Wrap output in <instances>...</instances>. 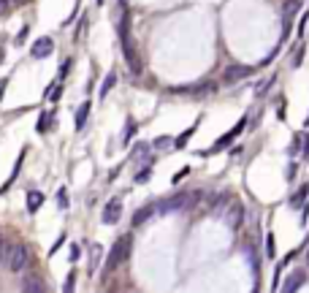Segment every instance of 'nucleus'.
<instances>
[{
	"label": "nucleus",
	"instance_id": "nucleus-19",
	"mask_svg": "<svg viewBox=\"0 0 309 293\" xmlns=\"http://www.w3.org/2000/svg\"><path fill=\"white\" fill-rule=\"evenodd\" d=\"M152 146H158V150H171V146H174V138L160 136V138H154V144H152Z\"/></svg>",
	"mask_w": 309,
	"mask_h": 293
},
{
	"label": "nucleus",
	"instance_id": "nucleus-7",
	"mask_svg": "<svg viewBox=\"0 0 309 293\" xmlns=\"http://www.w3.org/2000/svg\"><path fill=\"white\" fill-rule=\"evenodd\" d=\"M119 215H122V201H119V198H111V201L106 204V209H103V223L106 225L119 223Z\"/></svg>",
	"mask_w": 309,
	"mask_h": 293
},
{
	"label": "nucleus",
	"instance_id": "nucleus-14",
	"mask_svg": "<svg viewBox=\"0 0 309 293\" xmlns=\"http://www.w3.org/2000/svg\"><path fill=\"white\" fill-rule=\"evenodd\" d=\"M154 215V204H149V206H144V209H138L136 215H133V225H141V223H146Z\"/></svg>",
	"mask_w": 309,
	"mask_h": 293
},
{
	"label": "nucleus",
	"instance_id": "nucleus-25",
	"mask_svg": "<svg viewBox=\"0 0 309 293\" xmlns=\"http://www.w3.org/2000/svg\"><path fill=\"white\" fill-rule=\"evenodd\" d=\"M133 133H136V122H133V119H127V128H125V141H130V138H133Z\"/></svg>",
	"mask_w": 309,
	"mask_h": 293
},
{
	"label": "nucleus",
	"instance_id": "nucleus-11",
	"mask_svg": "<svg viewBox=\"0 0 309 293\" xmlns=\"http://www.w3.org/2000/svg\"><path fill=\"white\" fill-rule=\"evenodd\" d=\"M90 101H84L82 106H79V111H76V117H73V122H76V130H82L84 128V122H87V117H90Z\"/></svg>",
	"mask_w": 309,
	"mask_h": 293
},
{
	"label": "nucleus",
	"instance_id": "nucleus-10",
	"mask_svg": "<svg viewBox=\"0 0 309 293\" xmlns=\"http://www.w3.org/2000/svg\"><path fill=\"white\" fill-rule=\"evenodd\" d=\"M304 279H306V271H304V269H293L290 274H287V282L282 285V290H285V293H293V290H298L301 285H304Z\"/></svg>",
	"mask_w": 309,
	"mask_h": 293
},
{
	"label": "nucleus",
	"instance_id": "nucleus-27",
	"mask_svg": "<svg viewBox=\"0 0 309 293\" xmlns=\"http://www.w3.org/2000/svg\"><path fill=\"white\" fill-rule=\"evenodd\" d=\"M79 252H82V250H79V244H71V261H76Z\"/></svg>",
	"mask_w": 309,
	"mask_h": 293
},
{
	"label": "nucleus",
	"instance_id": "nucleus-32",
	"mask_svg": "<svg viewBox=\"0 0 309 293\" xmlns=\"http://www.w3.org/2000/svg\"><path fill=\"white\" fill-rule=\"evenodd\" d=\"M306 263H309V252H306Z\"/></svg>",
	"mask_w": 309,
	"mask_h": 293
},
{
	"label": "nucleus",
	"instance_id": "nucleus-31",
	"mask_svg": "<svg viewBox=\"0 0 309 293\" xmlns=\"http://www.w3.org/2000/svg\"><path fill=\"white\" fill-rule=\"evenodd\" d=\"M9 11V0H0V14H6Z\"/></svg>",
	"mask_w": 309,
	"mask_h": 293
},
{
	"label": "nucleus",
	"instance_id": "nucleus-1",
	"mask_svg": "<svg viewBox=\"0 0 309 293\" xmlns=\"http://www.w3.org/2000/svg\"><path fill=\"white\" fill-rule=\"evenodd\" d=\"M201 198V190H193V193H177V196L166 198V201L154 204V212L160 215H174V212H185V209H193Z\"/></svg>",
	"mask_w": 309,
	"mask_h": 293
},
{
	"label": "nucleus",
	"instance_id": "nucleus-2",
	"mask_svg": "<svg viewBox=\"0 0 309 293\" xmlns=\"http://www.w3.org/2000/svg\"><path fill=\"white\" fill-rule=\"evenodd\" d=\"M119 33H122V52L127 57V65H130L133 73H141V68H144V63H141V57L136 55V46H133V38H130V22H127V14L122 19V28H119Z\"/></svg>",
	"mask_w": 309,
	"mask_h": 293
},
{
	"label": "nucleus",
	"instance_id": "nucleus-28",
	"mask_svg": "<svg viewBox=\"0 0 309 293\" xmlns=\"http://www.w3.org/2000/svg\"><path fill=\"white\" fill-rule=\"evenodd\" d=\"M6 247H9V244H6V239L0 236V261H3V255H6Z\"/></svg>",
	"mask_w": 309,
	"mask_h": 293
},
{
	"label": "nucleus",
	"instance_id": "nucleus-13",
	"mask_svg": "<svg viewBox=\"0 0 309 293\" xmlns=\"http://www.w3.org/2000/svg\"><path fill=\"white\" fill-rule=\"evenodd\" d=\"M22 290H28V293H41V290H44V282H41V277H25V282H22Z\"/></svg>",
	"mask_w": 309,
	"mask_h": 293
},
{
	"label": "nucleus",
	"instance_id": "nucleus-16",
	"mask_svg": "<svg viewBox=\"0 0 309 293\" xmlns=\"http://www.w3.org/2000/svg\"><path fill=\"white\" fill-rule=\"evenodd\" d=\"M301 9V0H287L285 9H282V17H285V22H290V19L295 17V11Z\"/></svg>",
	"mask_w": 309,
	"mask_h": 293
},
{
	"label": "nucleus",
	"instance_id": "nucleus-3",
	"mask_svg": "<svg viewBox=\"0 0 309 293\" xmlns=\"http://www.w3.org/2000/svg\"><path fill=\"white\" fill-rule=\"evenodd\" d=\"M6 266H9L11 271H22L30 266V250L28 244H11V247H6V255H3Z\"/></svg>",
	"mask_w": 309,
	"mask_h": 293
},
{
	"label": "nucleus",
	"instance_id": "nucleus-21",
	"mask_svg": "<svg viewBox=\"0 0 309 293\" xmlns=\"http://www.w3.org/2000/svg\"><path fill=\"white\" fill-rule=\"evenodd\" d=\"M133 150H136V152H133V158H146V155H149V144H144V141H138Z\"/></svg>",
	"mask_w": 309,
	"mask_h": 293
},
{
	"label": "nucleus",
	"instance_id": "nucleus-26",
	"mask_svg": "<svg viewBox=\"0 0 309 293\" xmlns=\"http://www.w3.org/2000/svg\"><path fill=\"white\" fill-rule=\"evenodd\" d=\"M266 255L274 258V236L271 234H268V239H266Z\"/></svg>",
	"mask_w": 309,
	"mask_h": 293
},
{
	"label": "nucleus",
	"instance_id": "nucleus-17",
	"mask_svg": "<svg viewBox=\"0 0 309 293\" xmlns=\"http://www.w3.org/2000/svg\"><path fill=\"white\" fill-rule=\"evenodd\" d=\"M193 133H196V128H187L185 133H179V136L174 138V146H171V150H182V146L193 138Z\"/></svg>",
	"mask_w": 309,
	"mask_h": 293
},
{
	"label": "nucleus",
	"instance_id": "nucleus-24",
	"mask_svg": "<svg viewBox=\"0 0 309 293\" xmlns=\"http://www.w3.org/2000/svg\"><path fill=\"white\" fill-rule=\"evenodd\" d=\"M73 282H76V271H71V274L65 277V282H63V290H65V293H71V290H73Z\"/></svg>",
	"mask_w": 309,
	"mask_h": 293
},
{
	"label": "nucleus",
	"instance_id": "nucleus-33",
	"mask_svg": "<svg viewBox=\"0 0 309 293\" xmlns=\"http://www.w3.org/2000/svg\"><path fill=\"white\" fill-rule=\"evenodd\" d=\"M100 3H103V0H98V6H100Z\"/></svg>",
	"mask_w": 309,
	"mask_h": 293
},
{
	"label": "nucleus",
	"instance_id": "nucleus-4",
	"mask_svg": "<svg viewBox=\"0 0 309 293\" xmlns=\"http://www.w3.org/2000/svg\"><path fill=\"white\" fill-rule=\"evenodd\" d=\"M127 252H130V236H122V239H119V242L111 247V252H109V261H106V274L117 271V266L127 261Z\"/></svg>",
	"mask_w": 309,
	"mask_h": 293
},
{
	"label": "nucleus",
	"instance_id": "nucleus-29",
	"mask_svg": "<svg viewBox=\"0 0 309 293\" xmlns=\"http://www.w3.org/2000/svg\"><path fill=\"white\" fill-rule=\"evenodd\" d=\"M60 206H68V196H65V190H60Z\"/></svg>",
	"mask_w": 309,
	"mask_h": 293
},
{
	"label": "nucleus",
	"instance_id": "nucleus-18",
	"mask_svg": "<svg viewBox=\"0 0 309 293\" xmlns=\"http://www.w3.org/2000/svg\"><path fill=\"white\" fill-rule=\"evenodd\" d=\"M114 84H117V73H109V76H106L103 79V84H100V98H106V95H109V92H111V87H114Z\"/></svg>",
	"mask_w": 309,
	"mask_h": 293
},
{
	"label": "nucleus",
	"instance_id": "nucleus-23",
	"mask_svg": "<svg viewBox=\"0 0 309 293\" xmlns=\"http://www.w3.org/2000/svg\"><path fill=\"white\" fill-rule=\"evenodd\" d=\"M149 177H152V169H149V166H144V169H141L138 174H136V182H138V185H144Z\"/></svg>",
	"mask_w": 309,
	"mask_h": 293
},
{
	"label": "nucleus",
	"instance_id": "nucleus-34",
	"mask_svg": "<svg viewBox=\"0 0 309 293\" xmlns=\"http://www.w3.org/2000/svg\"><path fill=\"white\" fill-rule=\"evenodd\" d=\"M119 3H122V6H125V0H119Z\"/></svg>",
	"mask_w": 309,
	"mask_h": 293
},
{
	"label": "nucleus",
	"instance_id": "nucleus-8",
	"mask_svg": "<svg viewBox=\"0 0 309 293\" xmlns=\"http://www.w3.org/2000/svg\"><path fill=\"white\" fill-rule=\"evenodd\" d=\"M244 125H247V117H241V119H239V125H236V128H233L231 133H225V136H220V138H217V141H214V146H212V150H209V152H217V150H223V146H228V144H231V141H233V138H236V136H239V133H241V130H244Z\"/></svg>",
	"mask_w": 309,
	"mask_h": 293
},
{
	"label": "nucleus",
	"instance_id": "nucleus-12",
	"mask_svg": "<svg viewBox=\"0 0 309 293\" xmlns=\"http://www.w3.org/2000/svg\"><path fill=\"white\" fill-rule=\"evenodd\" d=\"M41 204H44V193L30 190L28 193V212H38V209H41Z\"/></svg>",
	"mask_w": 309,
	"mask_h": 293
},
{
	"label": "nucleus",
	"instance_id": "nucleus-30",
	"mask_svg": "<svg viewBox=\"0 0 309 293\" xmlns=\"http://www.w3.org/2000/svg\"><path fill=\"white\" fill-rule=\"evenodd\" d=\"M187 174H190V169H182L177 177H174V182H179V179H182V177H187Z\"/></svg>",
	"mask_w": 309,
	"mask_h": 293
},
{
	"label": "nucleus",
	"instance_id": "nucleus-15",
	"mask_svg": "<svg viewBox=\"0 0 309 293\" xmlns=\"http://www.w3.org/2000/svg\"><path fill=\"white\" fill-rule=\"evenodd\" d=\"M90 271H95L98 269V263H100V258H103V247L100 244H90Z\"/></svg>",
	"mask_w": 309,
	"mask_h": 293
},
{
	"label": "nucleus",
	"instance_id": "nucleus-5",
	"mask_svg": "<svg viewBox=\"0 0 309 293\" xmlns=\"http://www.w3.org/2000/svg\"><path fill=\"white\" fill-rule=\"evenodd\" d=\"M252 73L250 65H239V63H233V65H228L225 73H223V82L225 84H233V82H239V79H247Z\"/></svg>",
	"mask_w": 309,
	"mask_h": 293
},
{
	"label": "nucleus",
	"instance_id": "nucleus-9",
	"mask_svg": "<svg viewBox=\"0 0 309 293\" xmlns=\"http://www.w3.org/2000/svg\"><path fill=\"white\" fill-rule=\"evenodd\" d=\"M52 49H55V41H52V38H38V41L36 44H33V57H36V60H44V57H49L52 55Z\"/></svg>",
	"mask_w": 309,
	"mask_h": 293
},
{
	"label": "nucleus",
	"instance_id": "nucleus-6",
	"mask_svg": "<svg viewBox=\"0 0 309 293\" xmlns=\"http://www.w3.org/2000/svg\"><path fill=\"white\" fill-rule=\"evenodd\" d=\"M223 223L228 225V228H239V225L244 223V206H241L239 201H233L231 212H223Z\"/></svg>",
	"mask_w": 309,
	"mask_h": 293
},
{
	"label": "nucleus",
	"instance_id": "nucleus-22",
	"mask_svg": "<svg viewBox=\"0 0 309 293\" xmlns=\"http://www.w3.org/2000/svg\"><path fill=\"white\" fill-rule=\"evenodd\" d=\"M306 193H309V188H301V190L290 198V206H301V204H304V196H306Z\"/></svg>",
	"mask_w": 309,
	"mask_h": 293
},
{
	"label": "nucleus",
	"instance_id": "nucleus-20",
	"mask_svg": "<svg viewBox=\"0 0 309 293\" xmlns=\"http://www.w3.org/2000/svg\"><path fill=\"white\" fill-rule=\"evenodd\" d=\"M52 119H55L52 114H41V117H38V133H46V130H49V122H52Z\"/></svg>",
	"mask_w": 309,
	"mask_h": 293
}]
</instances>
